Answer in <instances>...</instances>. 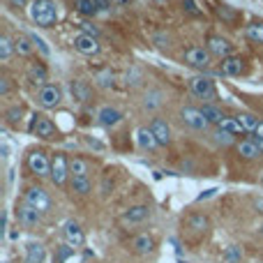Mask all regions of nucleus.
Instances as JSON below:
<instances>
[{"instance_id": "1", "label": "nucleus", "mask_w": 263, "mask_h": 263, "mask_svg": "<svg viewBox=\"0 0 263 263\" xmlns=\"http://www.w3.org/2000/svg\"><path fill=\"white\" fill-rule=\"evenodd\" d=\"M28 14H30L32 23H37L42 28H49L58 21V7H55L53 0H32Z\"/></svg>"}, {"instance_id": "2", "label": "nucleus", "mask_w": 263, "mask_h": 263, "mask_svg": "<svg viewBox=\"0 0 263 263\" xmlns=\"http://www.w3.org/2000/svg\"><path fill=\"white\" fill-rule=\"evenodd\" d=\"M190 90L192 95H196L199 100H215L217 90H215V83L208 77H192L190 79Z\"/></svg>"}, {"instance_id": "3", "label": "nucleus", "mask_w": 263, "mask_h": 263, "mask_svg": "<svg viewBox=\"0 0 263 263\" xmlns=\"http://www.w3.org/2000/svg\"><path fill=\"white\" fill-rule=\"evenodd\" d=\"M28 166H30V171L40 178L51 176V159L46 157L44 150H32V153L28 155Z\"/></svg>"}, {"instance_id": "4", "label": "nucleus", "mask_w": 263, "mask_h": 263, "mask_svg": "<svg viewBox=\"0 0 263 263\" xmlns=\"http://www.w3.org/2000/svg\"><path fill=\"white\" fill-rule=\"evenodd\" d=\"M26 203L32 205L35 210H40V213H46V210L51 208V196L46 190H42V187H30V190L26 192Z\"/></svg>"}, {"instance_id": "5", "label": "nucleus", "mask_w": 263, "mask_h": 263, "mask_svg": "<svg viewBox=\"0 0 263 263\" xmlns=\"http://www.w3.org/2000/svg\"><path fill=\"white\" fill-rule=\"evenodd\" d=\"M67 178H72V173H69V162L65 159V155H55V157L51 159V180H53L55 185H65Z\"/></svg>"}, {"instance_id": "6", "label": "nucleus", "mask_w": 263, "mask_h": 263, "mask_svg": "<svg viewBox=\"0 0 263 263\" xmlns=\"http://www.w3.org/2000/svg\"><path fill=\"white\" fill-rule=\"evenodd\" d=\"M180 118H182V123L190 125V127L196 129V132L205 129V127L210 125L208 118L203 116V111H201V109H194V106H185V109L180 111Z\"/></svg>"}, {"instance_id": "7", "label": "nucleus", "mask_w": 263, "mask_h": 263, "mask_svg": "<svg viewBox=\"0 0 263 263\" xmlns=\"http://www.w3.org/2000/svg\"><path fill=\"white\" fill-rule=\"evenodd\" d=\"M63 100V92H60L58 86H44L37 95V102H40L42 109H55Z\"/></svg>"}, {"instance_id": "8", "label": "nucleus", "mask_w": 263, "mask_h": 263, "mask_svg": "<svg viewBox=\"0 0 263 263\" xmlns=\"http://www.w3.org/2000/svg\"><path fill=\"white\" fill-rule=\"evenodd\" d=\"M185 60L192 65V67L203 69V67H208L210 65V51L203 49V46H192V49H187Z\"/></svg>"}, {"instance_id": "9", "label": "nucleus", "mask_w": 263, "mask_h": 263, "mask_svg": "<svg viewBox=\"0 0 263 263\" xmlns=\"http://www.w3.org/2000/svg\"><path fill=\"white\" fill-rule=\"evenodd\" d=\"M74 46H77V51H79V53H83V55H95L97 51H100V44H97V37L86 35V32L77 35V40H74Z\"/></svg>"}, {"instance_id": "10", "label": "nucleus", "mask_w": 263, "mask_h": 263, "mask_svg": "<svg viewBox=\"0 0 263 263\" xmlns=\"http://www.w3.org/2000/svg\"><path fill=\"white\" fill-rule=\"evenodd\" d=\"M120 120H123V114H120L118 109H114V106H102V109L97 111V123H100L102 127H116Z\"/></svg>"}, {"instance_id": "11", "label": "nucleus", "mask_w": 263, "mask_h": 263, "mask_svg": "<svg viewBox=\"0 0 263 263\" xmlns=\"http://www.w3.org/2000/svg\"><path fill=\"white\" fill-rule=\"evenodd\" d=\"M65 240H67L69 247H83L86 236H83L81 227H79L77 222H67V224H65Z\"/></svg>"}, {"instance_id": "12", "label": "nucleus", "mask_w": 263, "mask_h": 263, "mask_svg": "<svg viewBox=\"0 0 263 263\" xmlns=\"http://www.w3.org/2000/svg\"><path fill=\"white\" fill-rule=\"evenodd\" d=\"M150 129H153V134H155V139H157L159 145H168V143H171V127L166 125V120L155 118L153 123H150Z\"/></svg>"}, {"instance_id": "13", "label": "nucleus", "mask_w": 263, "mask_h": 263, "mask_svg": "<svg viewBox=\"0 0 263 263\" xmlns=\"http://www.w3.org/2000/svg\"><path fill=\"white\" fill-rule=\"evenodd\" d=\"M16 215H18V222L26 224V227H37V224H40V219H42V213H40V210H35L32 205H28V203L18 205Z\"/></svg>"}, {"instance_id": "14", "label": "nucleus", "mask_w": 263, "mask_h": 263, "mask_svg": "<svg viewBox=\"0 0 263 263\" xmlns=\"http://www.w3.org/2000/svg\"><path fill=\"white\" fill-rule=\"evenodd\" d=\"M208 51H210L213 55H217V58H224V60H227L229 53H231V44H229L224 37L213 35V37L208 40Z\"/></svg>"}, {"instance_id": "15", "label": "nucleus", "mask_w": 263, "mask_h": 263, "mask_svg": "<svg viewBox=\"0 0 263 263\" xmlns=\"http://www.w3.org/2000/svg\"><path fill=\"white\" fill-rule=\"evenodd\" d=\"M32 132H35L40 139H51L55 132V125L51 123L49 118H44V116H35V123H32Z\"/></svg>"}, {"instance_id": "16", "label": "nucleus", "mask_w": 263, "mask_h": 263, "mask_svg": "<svg viewBox=\"0 0 263 263\" xmlns=\"http://www.w3.org/2000/svg\"><path fill=\"white\" fill-rule=\"evenodd\" d=\"M136 143H139L141 150H155L159 145L150 127H139V129H136Z\"/></svg>"}, {"instance_id": "17", "label": "nucleus", "mask_w": 263, "mask_h": 263, "mask_svg": "<svg viewBox=\"0 0 263 263\" xmlns=\"http://www.w3.org/2000/svg\"><path fill=\"white\" fill-rule=\"evenodd\" d=\"M236 148H238V155H240L242 159H256V157L261 155V148H259V143H256V139H245V141H240Z\"/></svg>"}, {"instance_id": "18", "label": "nucleus", "mask_w": 263, "mask_h": 263, "mask_svg": "<svg viewBox=\"0 0 263 263\" xmlns=\"http://www.w3.org/2000/svg\"><path fill=\"white\" fill-rule=\"evenodd\" d=\"M148 215H150V208H148V205H132L127 213L123 215V222H127V224H139V222H143Z\"/></svg>"}, {"instance_id": "19", "label": "nucleus", "mask_w": 263, "mask_h": 263, "mask_svg": "<svg viewBox=\"0 0 263 263\" xmlns=\"http://www.w3.org/2000/svg\"><path fill=\"white\" fill-rule=\"evenodd\" d=\"M46 259V250L40 242H30L26 247V263H44Z\"/></svg>"}, {"instance_id": "20", "label": "nucleus", "mask_w": 263, "mask_h": 263, "mask_svg": "<svg viewBox=\"0 0 263 263\" xmlns=\"http://www.w3.org/2000/svg\"><path fill=\"white\" fill-rule=\"evenodd\" d=\"M132 247H134L136 254H150V252L155 250V240L148 236V233H141V236H136V238H134Z\"/></svg>"}, {"instance_id": "21", "label": "nucleus", "mask_w": 263, "mask_h": 263, "mask_svg": "<svg viewBox=\"0 0 263 263\" xmlns=\"http://www.w3.org/2000/svg\"><path fill=\"white\" fill-rule=\"evenodd\" d=\"M242 72H245V63L240 58H227L222 63V74L227 77H240Z\"/></svg>"}, {"instance_id": "22", "label": "nucleus", "mask_w": 263, "mask_h": 263, "mask_svg": "<svg viewBox=\"0 0 263 263\" xmlns=\"http://www.w3.org/2000/svg\"><path fill=\"white\" fill-rule=\"evenodd\" d=\"M88 171H90V166H88L86 159H81V157L69 159V173H72V178H88Z\"/></svg>"}, {"instance_id": "23", "label": "nucleus", "mask_w": 263, "mask_h": 263, "mask_svg": "<svg viewBox=\"0 0 263 263\" xmlns=\"http://www.w3.org/2000/svg\"><path fill=\"white\" fill-rule=\"evenodd\" d=\"M77 9L83 16H95V14L102 12V5L100 0H77Z\"/></svg>"}, {"instance_id": "24", "label": "nucleus", "mask_w": 263, "mask_h": 263, "mask_svg": "<svg viewBox=\"0 0 263 263\" xmlns=\"http://www.w3.org/2000/svg\"><path fill=\"white\" fill-rule=\"evenodd\" d=\"M201 111H203V116L208 118V123H210V125H217V127H219V125H222L224 120H227V116H224L222 111H219L217 106H213V104H205Z\"/></svg>"}, {"instance_id": "25", "label": "nucleus", "mask_w": 263, "mask_h": 263, "mask_svg": "<svg viewBox=\"0 0 263 263\" xmlns=\"http://www.w3.org/2000/svg\"><path fill=\"white\" fill-rule=\"evenodd\" d=\"M28 77H30V81L35 83V86H42V88H44V81H46V69L42 67V65L32 63L30 67H28Z\"/></svg>"}, {"instance_id": "26", "label": "nucleus", "mask_w": 263, "mask_h": 263, "mask_svg": "<svg viewBox=\"0 0 263 263\" xmlns=\"http://www.w3.org/2000/svg\"><path fill=\"white\" fill-rule=\"evenodd\" d=\"M14 51H16V46H14V42L9 40L7 35H3L0 37V60H3V63H7L9 58H12V53Z\"/></svg>"}, {"instance_id": "27", "label": "nucleus", "mask_w": 263, "mask_h": 263, "mask_svg": "<svg viewBox=\"0 0 263 263\" xmlns=\"http://www.w3.org/2000/svg\"><path fill=\"white\" fill-rule=\"evenodd\" d=\"M245 37L250 42H254V44H263V26L261 23H250L245 28Z\"/></svg>"}, {"instance_id": "28", "label": "nucleus", "mask_w": 263, "mask_h": 263, "mask_svg": "<svg viewBox=\"0 0 263 263\" xmlns=\"http://www.w3.org/2000/svg\"><path fill=\"white\" fill-rule=\"evenodd\" d=\"M162 102H164V95H162V90H150V92H145V100H143V106L145 109H157V106H162Z\"/></svg>"}, {"instance_id": "29", "label": "nucleus", "mask_w": 263, "mask_h": 263, "mask_svg": "<svg viewBox=\"0 0 263 263\" xmlns=\"http://www.w3.org/2000/svg\"><path fill=\"white\" fill-rule=\"evenodd\" d=\"M72 95H74V100L86 102L88 97H90V88H88L86 81H74L72 83Z\"/></svg>"}, {"instance_id": "30", "label": "nucleus", "mask_w": 263, "mask_h": 263, "mask_svg": "<svg viewBox=\"0 0 263 263\" xmlns=\"http://www.w3.org/2000/svg\"><path fill=\"white\" fill-rule=\"evenodd\" d=\"M219 127H222L224 132H229V134H233V136H236V134H247V129L242 127V123L238 118H227L222 125H219Z\"/></svg>"}, {"instance_id": "31", "label": "nucleus", "mask_w": 263, "mask_h": 263, "mask_svg": "<svg viewBox=\"0 0 263 263\" xmlns=\"http://www.w3.org/2000/svg\"><path fill=\"white\" fill-rule=\"evenodd\" d=\"M187 227H190L192 231H196V233H203L205 229H208V219H205L203 215H190V219H187Z\"/></svg>"}, {"instance_id": "32", "label": "nucleus", "mask_w": 263, "mask_h": 263, "mask_svg": "<svg viewBox=\"0 0 263 263\" xmlns=\"http://www.w3.org/2000/svg\"><path fill=\"white\" fill-rule=\"evenodd\" d=\"M95 81H97V86L100 88H111L114 86V81H116V74L111 72V69H102V72L95 74Z\"/></svg>"}, {"instance_id": "33", "label": "nucleus", "mask_w": 263, "mask_h": 263, "mask_svg": "<svg viewBox=\"0 0 263 263\" xmlns=\"http://www.w3.org/2000/svg\"><path fill=\"white\" fill-rule=\"evenodd\" d=\"M72 187H74V192H77V194H81V196L90 194V190H92V185H90V180H88V178H72Z\"/></svg>"}, {"instance_id": "34", "label": "nucleus", "mask_w": 263, "mask_h": 263, "mask_svg": "<svg viewBox=\"0 0 263 263\" xmlns=\"http://www.w3.org/2000/svg\"><path fill=\"white\" fill-rule=\"evenodd\" d=\"M217 16L222 18V21H227V23H236L238 21V12H236V9H231L229 5H219V7H217Z\"/></svg>"}, {"instance_id": "35", "label": "nucleus", "mask_w": 263, "mask_h": 263, "mask_svg": "<svg viewBox=\"0 0 263 263\" xmlns=\"http://www.w3.org/2000/svg\"><path fill=\"white\" fill-rule=\"evenodd\" d=\"M224 261L227 263H240L242 261V252L238 245H229L227 250H224Z\"/></svg>"}, {"instance_id": "36", "label": "nucleus", "mask_w": 263, "mask_h": 263, "mask_svg": "<svg viewBox=\"0 0 263 263\" xmlns=\"http://www.w3.org/2000/svg\"><path fill=\"white\" fill-rule=\"evenodd\" d=\"M14 46H16V53H21V55H28L32 51V40L30 37H16V40H14Z\"/></svg>"}, {"instance_id": "37", "label": "nucleus", "mask_w": 263, "mask_h": 263, "mask_svg": "<svg viewBox=\"0 0 263 263\" xmlns=\"http://www.w3.org/2000/svg\"><path fill=\"white\" fill-rule=\"evenodd\" d=\"M236 118L238 120H240V123H242V127H245L247 132H256V127H259V120H256L254 118V116H250V114H240V116H236Z\"/></svg>"}, {"instance_id": "38", "label": "nucleus", "mask_w": 263, "mask_h": 263, "mask_svg": "<svg viewBox=\"0 0 263 263\" xmlns=\"http://www.w3.org/2000/svg\"><path fill=\"white\" fill-rule=\"evenodd\" d=\"M213 139H215V143H219V145H231L233 143V134L224 132L222 127H217L213 132Z\"/></svg>"}, {"instance_id": "39", "label": "nucleus", "mask_w": 263, "mask_h": 263, "mask_svg": "<svg viewBox=\"0 0 263 263\" xmlns=\"http://www.w3.org/2000/svg\"><path fill=\"white\" fill-rule=\"evenodd\" d=\"M28 37H30V40H32V44H35L37 49H40V53H42V55H51V49H49V44H46V42L42 40V37L37 35V32H28Z\"/></svg>"}, {"instance_id": "40", "label": "nucleus", "mask_w": 263, "mask_h": 263, "mask_svg": "<svg viewBox=\"0 0 263 263\" xmlns=\"http://www.w3.org/2000/svg\"><path fill=\"white\" fill-rule=\"evenodd\" d=\"M21 116H23V109H21V106H12V109H7L5 118H7L9 125H16L18 120H21Z\"/></svg>"}, {"instance_id": "41", "label": "nucleus", "mask_w": 263, "mask_h": 263, "mask_svg": "<svg viewBox=\"0 0 263 263\" xmlns=\"http://www.w3.org/2000/svg\"><path fill=\"white\" fill-rule=\"evenodd\" d=\"M125 79H127V86H139L141 79H143V74H141V69H139V67H132Z\"/></svg>"}, {"instance_id": "42", "label": "nucleus", "mask_w": 263, "mask_h": 263, "mask_svg": "<svg viewBox=\"0 0 263 263\" xmlns=\"http://www.w3.org/2000/svg\"><path fill=\"white\" fill-rule=\"evenodd\" d=\"M155 44L159 46V49H166L168 44H171V37H168V32H155Z\"/></svg>"}, {"instance_id": "43", "label": "nucleus", "mask_w": 263, "mask_h": 263, "mask_svg": "<svg viewBox=\"0 0 263 263\" xmlns=\"http://www.w3.org/2000/svg\"><path fill=\"white\" fill-rule=\"evenodd\" d=\"M182 5H185V9H187L190 14H194V16H199V14H201V9L196 7L194 0H182Z\"/></svg>"}, {"instance_id": "44", "label": "nucleus", "mask_w": 263, "mask_h": 263, "mask_svg": "<svg viewBox=\"0 0 263 263\" xmlns=\"http://www.w3.org/2000/svg\"><path fill=\"white\" fill-rule=\"evenodd\" d=\"M83 32H86V35H92V37H97V35H100V30H97V28L95 26H92V23H83Z\"/></svg>"}, {"instance_id": "45", "label": "nucleus", "mask_w": 263, "mask_h": 263, "mask_svg": "<svg viewBox=\"0 0 263 263\" xmlns=\"http://www.w3.org/2000/svg\"><path fill=\"white\" fill-rule=\"evenodd\" d=\"M9 92V79H0V95H7Z\"/></svg>"}, {"instance_id": "46", "label": "nucleus", "mask_w": 263, "mask_h": 263, "mask_svg": "<svg viewBox=\"0 0 263 263\" xmlns=\"http://www.w3.org/2000/svg\"><path fill=\"white\" fill-rule=\"evenodd\" d=\"M109 3V7H118V5H125L127 0H106Z\"/></svg>"}, {"instance_id": "47", "label": "nucleus", "mask_w": 263, "mask_h": 263, "mask_svg": "<svg viewBox=\"0 0 263 263\" xmlns=\"http://www.w3.org/2000/svg\"><path fill=\"white\" fill-rule=\"evenodd\" d=\"M215 192H217V190H208V192H205V194H201V196H199V201H203V199H208V196H213Z\"/></svg>"}, {"instance_id": "48", "label": "nucleus", "mask_w": 263, "mask_h": 263, "mask_svg": "<svg viewBox=\"0 0 263 263\" xmlns=\"http://www.w3.org/2000/svg\"><path fill=\"white\" fill-rule=\"evenodd\" d=\"M9 3H12V5H14V7H23V5H26V3H28V0H9Z\"/></svg>"}, {"instance_id": "49", "label": "nucleus", "mask_w": 263, "mask_h": 263, "mask_svg": "<svg viewBox=\"0 0 263 263\" xmlns=\"http://www.w3.org/2000/svg\"><path fill=\"white\" fill-rule=\"evenodd\" d=\"M254 134H256V136H259V139H263V123L259 125V127H256V132H254Z\"/></svg>"}, {"instance_id": "50", "label": "nucleus", "mask_w": 263, "mask_h": 263, "mask_svg": "<svg viewBox=\"0 0 263 263\" xmlns=\"http://www.w3.org/2000/svg\"><path fill=\"white\" fill-rule=\"evenodd\" d=\"M256 143H259V148H261V153H263V139H259V136H256Z\"/></svg>"}, {"instance_id": "51", "label": "nucleus", "mask_w": 263, "mask_h": 263, "mask_svg": "<svg viewBox=\"0 0 263 263\" xmlns=\"http://www.w3.org/2000/svg\"><path fill=\"white\" fill-rule=\"evenodd\" d=\"M155 3H157V5H164V3H166V0H155Z\"/></svg>"}, {"instance_id": "52", "label": "nucleus", "mask_w": 263, "mask_h": 263, "mask_svg": "<svg viewBox=\"0 0 263 263\" xmlns=\"http://www.w3.org/2000/svg\"><path fill=\"white\" fill-rule=\"evenodd\" d=\"M259 233H261V236H263V224H261V229H259Z\"/></svg>"}, {"instance_id": "53", "label": "nucleus", "mask_w": 263, "mask_h": 263, "mask_svg": "<svg viewBox=\"0 0 263 263\" xmlns=\"http://www.w3.org/2000/svg\"><path fill=\"white\" fill-rule=\"evenodd\" d=\"M261 180H263V178H261Z\"/></svg>"}]
</instances>
